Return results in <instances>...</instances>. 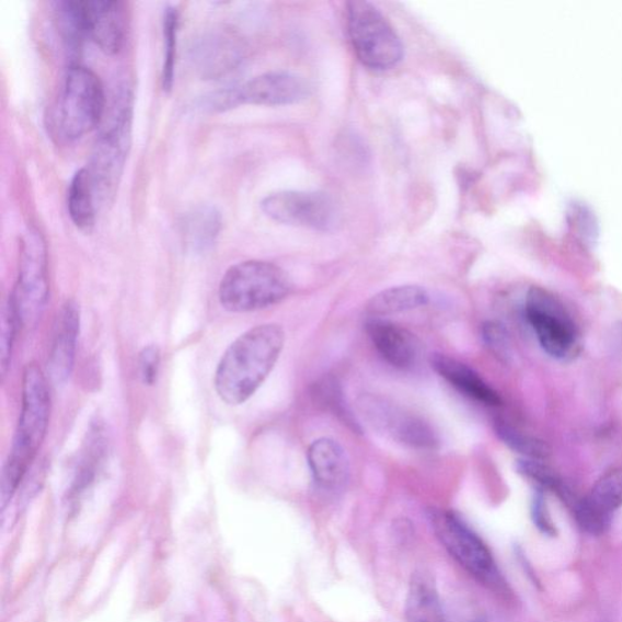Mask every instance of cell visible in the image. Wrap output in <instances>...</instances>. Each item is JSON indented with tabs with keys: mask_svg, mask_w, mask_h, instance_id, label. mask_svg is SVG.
<instances>
[{
	"mask_svg": "<svg viewBox=\"0 0 622 622\" xmlns=\"http://www.w3.org/2000/svg\"><path fill=\"white\" fill-rule=\"evenodd\" d=\"M161 364L160 349L148 346L139 354V377L143 384L153 385L158 381Z\"/></svg>",
	"mask_w": 622,
	"mask_h": 622,
	"instance_id": "obj_31",
	"label": "cell"
},
{
	"mask_svg": "<svg viewBox=\"0 0 622 622\" xmlns=\"http://www.w3.org/2000/svg\"><path fill=\"white\" fill-rule=\"evenodd\" d=\"M347 25L355 54L369 69L391 70L403 60L402 41L373 4L362 0L348 3Z\"/></svg>",
	"mask_w": 622,
	"mask_h": 622,
	"instance_id": "obj_7",
	"label": "cell"
},
{
	"mask_svg": "<svg viewBox=\"0 0 622 622\" xmlns=\"http://www.w3.org/2000/svg\"><path fill=\"white\" fill-rule=\"evenodd\" d=\"M51 398L48 381L37 364H28L22 379V407L13 446L2 474L3 506L18 491L47 436Z\"/></svg>",
	"mask_w": 622,
	"mask_h": 622,
	"instance_id": "obj_2",
	"label": "cell"
},
{
	"mask_svg": "<svg viewBox=\"0 0 622 622\" xmlns=\"http://www.w3.org/2000/svg\"><path fill=\"white\" fill-rule=\"evenodd\" d=\"M107 442L102 425H93L88 433L87 442L80 460L77 462L72 492L80 494L93 483L96 471L106 453Z\"/></svg>",
	"mask_w": 622,
	"mask_h": 622,
	"instance_id": "obj_23",
	"label": "cell"
},
{
	"mask_svg": "<svg viewBox=\"0 0 622 622\" xmlns=\"http://www.w3.org/2000/svg\"><path fill=\"white\" fill-rule=\"evenodd\" d=\"M517 471L530 482L537 484L538 491H550L560 495L566 504H572V496L563 485L561 477L549 465L540 460L521 459L517 462Z\"/></svg>",
	"mask_w": 622,
	"mask_h": 622,
	"instance_id": "obj_27",
	"label": "cell"
},
{
	"mask_svg": "<svg viewBox=\"0 0 622 622\" xmlns=\"http://www.w3.org/2000/svg\"><path fill=\"white\" fill-rule=\"evenodd\" d=\"M429 303V295L424 287L417 285H403L387 288L375 295L366 310L372 318H381L406 313L426 307Z\"/></svg>",
	"mask_w": 622,
	"mask_h": 622,
	"instance_id": "obj_20",
	"label": "cell"
},
{
	"mask_svg": "<svg viewBox=\"0 0 622 622\" xmlns=\"http://www.w3.org/2000/svg\"><path fill=\"white\" fill-rule=\"evenodd\" d=\"M10 297L22 326L36 325L49 299L46 242L37 229L22 238L18 281Z\"/></svg>",
	"mask_w": 622,
	"mask_h": 622,
	"instance_id": "obj_8",
	"label": "cell"
},
{
	"mask_svg": "<svg viewBox=\"0 0 622 622\" xmlns=\"http://www.w3.org/2000/svg\"><path fill=\"white\" fill-rule=\"evenodd\" d=\"M320 395L329 396L326 400L327 405L335 411L339 416L346 419L347 424L355 426L350 416L348 415V410L346 404L343 402V395L339 385L333 381H325L319 387Z\"/></svg>",
	"mask_w": 622,
	"mask_h": 622,
	"instance_id": "obj_33",
	"label": "cell"
},
{
	"mask_svg": "<svg viewBox=\"0 0 622 622\" xmlns=\"http://www.w3.org/2000/svg\"><path fill=\"white\" fill-rule=\"evenodd\" d=\"M365 330L376 350L389 365L400 370L413 368L419 354V343L414 333L382 318L366 321Z\"/></svg>",
	"mask_w": 622,
	"mask_h": 622,
	"instance_id": "obj_15",
	"label": "cell"
},
{
	"mask_svg": "<svg viewBox=\"0 0 622 622\" xmlns=\"http://www.w3.org/2000/svg\"><path fill=\"white\" fill-rule=\"evenodd\" d=\"M430 365L433 370L465 396L487 406L502 405L503 400L494 388L488 385L483 377L469 365L448 357L446 354H433Z\"/></svg>",
	"mask_w": 622,
	"mask_h": 622,
	"instance_id": "obj_18",
	"label": "cell"
},
{
	"mask_svg": "<svg viewBox=\"0 0 622 622\" xmlns=\"http://www.w3.org/2000/svg\"><path fill=\"white\" fill-rule=\"evenodd\" d=\"M531 518L534 521L535 527L542 532L543 535L546 537H555L557 535V529L553 523L552 517L550 515V510L546 505V499L541 491H538L532 498L531 503Z\"/></svg>",
	"mask_w": 622,
	"mask_h": 622,
	"instance_id": "obj_32",
	"label": "cell"
},
{
	"mask_svg": "<svg viewBox=\"0 0 622 622\" xmlns=\"http://www.w3.org/2000/svg\"><path fill=\"white\" fill-rule=\"evenodd\" d=\"M130 97L128 92L120 94L113 118L96 139L85 169L91 177L96 205L111 201L125 170L130 147Z\"/></svg>",
	"mask_w": 622,
	"mask_h": 622,
	"instance_id": "obj_5",
	"label": "cell"
},
{
	"mask_svg": "<svg viewBox=\"0 0 622 622\" xmlns=\"http://www.w3.org/2000/svg\"><path fill=\"white\" fill-rule=\"evenodd\" d=\"M177 31H180V13H177L174 7L165 8L163 16L164 57L162 68V85L165 92H170L174 84Z\"/></svg>",
	"mask_w": 622,
	"mask_h": 622,
	"instance_id": "obj_28",
	"label": "cell"
},
{
	"mask_svg": "<svg viewBox=\"0 0 622 622\" xmlns=\"http://www.w3.org/2000/svg\"><path fill=\"white\" fill-rule=\"evenodd\" d=\"M80 329V306L70 299L62 306L58 315L49 353V372L55 384H64L71 377Z\"/></svg>",
	"mask_w": 622,
	"mask_h": 622,
	"instance_id": "obj_14",
	"label": "cell"
},
{
	"mask_svg": "<svg viewBox=\"0 0 622 622\" xmlns=\"http://www.w3.org/2000/svg\"><path fill=\"white\" fill-rule=\"evenodd\" d=\"M68 204L73 224L82 231H91L95 224L97 205L91 177L85 169L73 175Z\"/></svg>",
	"mask_w": 622,
	"mask_h": 622,
	"instance_id": "obj_22",
	"label": "cell"
},
{
	"mask_svg": "<svg viewBox=\"0 0 622 622\" xmlns=\"http://www.w3.org/2000/svg\"><path fill=\"white\" fill-rule=\"evenodd\" d=\"M313 481L321 491L337 493L349 480L350 465L347 452L341 444L331 438H320L307 452Z\"/></svg>",
	"mask_w": 622,
	"mask_h": 622,
	"instance_id": "obj_17",
	"label": "cell"
},
{
	"mask_svg": "<svg viewBox=\"0 0 622 622\" xmlns=\"http://www.w3.org/2000/svg\"><path fill=\"white\" fill-rule=\"evenodd\" d=\"M310 88L304 78L291 72L276 71L252 78L246 83L215 94L208 106L226 111L240 105L283 106L302 102Z\"/></svg>",
	"mask_w": 622,
	"mask_h": 622,
	"instance_id": "obj_10",
	"label": "cell"
},
{
	"mask_svg": "<svg viewBox=\"0 0 622 622\" xmlns=\"http://www.w3.org/2000/svg\"><path fill=\"white\" fill-rule=\"evenodd\" d=\"M21 326L15 303L9 296L2 309V331H0V372L3 379L10 368L14 343Z\"/></svg>",
	"mask_w": 622,
	"mask_h": 622,
	"instance_id": "obj_29",
	"label": "cell"
},
{
	"mask_svg": "<svg viewBox=\"0 0 622 622\" xmlns=\"http://www.w3.org/2000/svg\"><path fill=\"white\" fill-rule=\"evenodd\" d=\"M182 227L186 247L196 253L206 252L219 237L221 215L216 207L199 206L184 217Z\"/></svg>",
	"mask_w": 622,
	"mask_h": 622,
	"instance_id": "obj_21",
	"label": "cell"
},
{
	"mask_svg": "<svg viewBox=\"0 0 622 622\" xmlns=\"http://www.w3.org/2000/svg\"><path fill=\"white\" fill-rule=\"evenodd\" d=\"M88 38L107 55L117 54L126 38V11L116 0H85Z\"/></svg>",
	"mask_w": 622,
	"mask_h": 622,
	"instance_id": "obj_16",
	"label": "cell"
},
{
	"mask_svg": "<svg viewBox=\"0 0 622 622\" xmlns=\"http://www.w3.org/2000/svg\"><path fill=\"white\" fill-rule=\"evenodd\" d=\"M231 37L215 36L198 48V60L205 74L217 76L235 68L241 59L238 44Z\"/></svg>",
	"mask_w": 622,
	"mask_h": 622,
	"instance_id": "obj_25",
	"label": "cell"
},
{
	"mask_svg": "<svg viewBox=\"0 0 622 622\" xmlns=\"http://www.w3.org/2000/svg\"><path fill=\"white\" fill-rule=\"evenodd\" d=\"M621 506L622 469H618L599 477L590 494L573 505V512L587 534L599 537L607 532Z\"/></svg>",
	"mask_w": 622,
	"mask_h": 622,
	"instance_id": "obj_13",
	"label": "cell"
},
{
	"mask_svg": "<svg viewBox=\"0 0 622 622\" xmlns=\"http://www.w3.org/2000/svg\"><path fill=\"white\" fill-rule=\"evenodd\" d=\"M104 113L105 92L102 81L83 66H71L49 117L54 135L64 141L81 139L100 125Z\"/></svg>",
	"mask_w": 622,
	"mask_h": 622,
	"instance_id": "obj_4",
	"label": "cell"
},
{
	"mask_svg": "<svg viewBox=\"0 0 622 622\" xmlns=\"http://www.w3.org/2000/svg\"><path fill=\"white\" fill-rule=\"evenodd\" d=\"M482 338L485 347L494 354L498 360L508 362L512 358V348L507 330L497 321H486L482 326Z\"/></svg>",
	"mask_w": 622,
	"mask_h": 622,
	"instance_id": "obj_30",
	"label": "cell"
},
{
	"mask_svg": "<svg viewBox=\"0 0 622 622\" xmlns=\"http://www.w3.org/2000/svg\"><path fill=\"white\" fill-rule=\"evenodd\" d=\"M405 618L407 622H448L433 577L417 572L410 581Z\"/></svg>",
	"mask_w": 622,
	"mask_h": 622,
	"instance_id": "obj_19",
	"label": "cell"
},
{
	"mask_svg": "<svg viewBox=\"0 0 622 622\" xmlns=\"http://www.w3.org/2000/svg\"><path fill=\"white\" fill-rule=\"evenodd\" d=\"M261 207L266 217L285 226L329 231L338 223L335 201L322 193H275L266 196Z\"/></svg>",
	"mask_w": 622,
	"mask_h": 622,
	"instance_id": "obj_12",
	"label": "cell"
},
{
	"mask_svg": "<svg viewBox=\"0 0 622 622\" xmlns=\"http://www.w3.org/2000/svg\"><path fill=\"white\" fill-rule=\"evenodd\" d=\"M285 341V331L277 324H264L244 332L218 365L215 376L218 396L231 406L246 403L268 379Z\"/></svg>",
	"mask_w": 622,
	"mask_h": 622,
	"instance_id": "obj_1",
	"label": "cell"
},
{
	"mask_svg": "<svg viewBox=\"0 0 622 622\" xmlns=\"http://www.w3.org/2000/svg\"><path fill=\"white\" fill-rule=\"evenodd\" d=\"M292 291L290 276L269 262L232 265L219 285V301L230 313H251L279 304Z\"/></svg>",
	"mask_w": 622,
	"mask_h": 622,
	"instance_id": "obj_3",
	"label": "cell"
},
{
	"mask_svg": "<svg viewBox=\"0 0 622 622\" xmlns=\"http://www.w3.org/2000/svg\"><path fill=\"white\" fill-rule=\"evenodd\" d=\"M528 321L540 346L550 357L566 360L577 347V330L558 298L540 287H531L526 301Z\"/></svg>",
	"mask_w": 622,
	"mask_h": 622,
	"instance_id": "obj_9",
	"label": "cell"
},
{
	"mask_svg": "<svg viewBox=\"0 0 622 622\" xmlns=\"http://www.w3.org/2000/svg\"><path fill=\"white\" fill-rule=\"evenodd\" d=\"M359 408L370 426L402 446L417 450H435L439 446L437 431L425 418L383 398L362 396Z\"/></svg>",
	"mask_w": 622,
	"mask_h": 622,
	"instance_id": "obj_11",
	"label": "cell"
},
{
	"mask_svg": "<svg viewBox=\"0 0 622 622\" xmlns=\"http://www.w3.org/2000/svg\"><path fill=\"white\" fill-rule=\"evenodd\" d=\"M54 11L66 46L77 53L88 38L85 0H59Z\"/></svg>",
	"mask_w": 622,
	"mask_h": 622,
	"instance_id": "obj_24",
	"label": "cell"
},
{
	"mask_svg": "<svg viewBox=\"0 0 622 622\" xmlns=\"http://www.w3.org/2000/svg\"><path fill=\"white\" fill-rule=\"evenodd\" d=\"M496 436L506 447L530 460H544L551 454V448L546 441L526 435V433L497 421L495 424Z\"/></svg>",
	"mask_w": 622,
	"mask_h": 622,
	"instance_id": "obj_26",
	"label": "cell"
},
{
	"mask_svg": "<svg viewBox=\"0 0 622 622\" xmlns=\"http://www.w3.org/2000/svg\"><path fill=\"white\" fill-rule=\"evenodd\" d=\"M430 523L436 537L462 568L488 588L505 591L506 584L485 542L451 510L435 509Z\"/></svg>",
	"mask_w": 622,
	"mask_h": 622,
	"instance_id": "obj_6",
	"label": "cell"
}]
</instances>
